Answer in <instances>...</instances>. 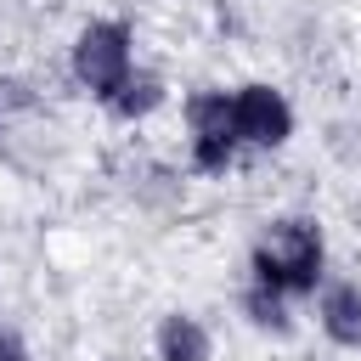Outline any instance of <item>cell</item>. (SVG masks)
I'll return each instance as SVG.
<instances>
[{"mask_svg":"<svg viewBox=\"0 0 361 361\" xmlns=\"http://www.w3.org/2000/svg\"><path fill=\"white\" fill-rule=\"evenodd\" d=\"M254 276L271 293H305L322 276V231L310 220H282L259 248H254Z\"/></svg>","mask_w":361,"mask_h":361,"instance_id":"cell-1","label":"cell"},{"mask_svg":"<svg viewBox=\"0 0 361 361\" xmlns=\"http://www.w3.org/2000/svg\"><path fill=\"white\" fill-rule=\"evenodd\" d=\"M73 73H79L85 90L113 96L130 79V28L124 23H90L73 39Z\"/></svg>","mask_w":361,"mask_h":361,"instance_id":"cell-2","label":"cell"},{"mask_svg":"<svg viewBox=\"0 0 361 361\" xmlns=\"http://www.w3.org/2000/svg\"><path fill=\"white\" fill-rule=\"evenodd\" d=\"M186 124H192V158L197 169H226L237 152V124H231V102L220 90H203L186 102Z\"/></svg>","mask_w":361,"mask_h":361,"instance_id":"cell-3","label":"cell"},{"mask_svg":"<svg viewBox=\"0 0 361 361\" xmlns=\"http://www.w3.org/2000/svg\"><path fill=\"white\" fill-rule=\"evenodd\" d=\"M231 124H237V141L282 147L288 130H293V107H288L282 90H271V85H243V90L231 96Z\"/></svg>","mask_w":361,"mask_h":361,"instance_id":"cell-4","label":"cell"},{"mask_svg":"<svg viewBox=\"0 0 361 361\" xmlns=\"http://www.w3.org/2000/svg\"><path fill=\"white\" fill-rule=\"evenodd\" d=\"M158 361H209V333L192 316H164V327H158Z\"/></svg>","mask_w":361,"mask_h":361,"instance_id":"cell-5","label":"cell"},{"mask_svg":"<svg viewBox=\"0 0 361 361\" xmlns=\"http://www.w3.org/2000/svg\"><path fill=\"white\" fill-rule=\"evenodd\" d=\"M322 327H327L338 344L361 350V288H327V299H322Z\"/></svg>","mask_w":361,"mask_h":361,"instance_id":"cell-6","label":"cell"},{"mask_svg":"<svg viewBox=\"0 0 361 361\" xmlns=\"http://www.w3.org/2000/svg\"><path fill=\"white\" fill-rule=\"evenodd\" d=\"M107 102H113L118 118H141V113H152V107L164 102V85H158V73H130Z\"/></svg>","mask_w":361,"mask_h":361,"instance_id":"cell-7","label":"cell"},{"mask_svg":"<svg viewBox=\"0 0 361 361\" xmlns=\"http://www.w3.org/2000/svg\"><path fill=\"white\" fill-rule=\"evenodd\" d=\"M248 310H254V322H259V327H271V333H288L282 293H271V288H254V293H248Z\"/></svg>","mask_w":361,"mask_h":361,"instance_id":"cell-8","label":"cell"},{"mask_svg":"<svg viewBox=\"0 0 361 361\" xmlns=\"http://www.w3.org/2000/svg\"><path fill=\"white\" fill-rule=\"evenodd\" d=\"M0 361H23V338L17 333H0Z\"/></svg>","mask_w":361,"mask_h":361,"instance_id":"cell-9","label":"cell"}]
</instances>
